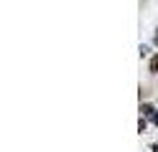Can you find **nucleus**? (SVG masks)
<instances>
[{
  "label": "nucleus",
  "instance_id": "3",
  "mask_svg": "<svg viewBox=\"0 0 158 152\" xmlns=\"http://www.w3.org/2000/svg\"><path fill=\"white\" fill-rule=\"evenodd\" d=\"M145 127H148V122H145V119H140V122H138V129H140V132H145Z\"/></svg>",
  "mask_w": 158,
  "mask_h": 152
},
{
  "label": "nucleus",
  "instance_id": "2",
  "mask_svg": "<svg viewBox=\"0 0 158 152\" xmlns=\"http://www.w3.org/2000/svg\"><path fill=\"white\" fill-rule=\"evenodd\" d=\"M151 74H158V53L151 58Z\"/></svg>",
  "mask_w": 158,
  "mask_h": 152
},
{
  "label": "nucleus",
  "instance_id": "1",
  "mask_svg": "<svg viewBox=\"0 0 158 152\" xmlns=\"http://www.w3.org/2000/svg\"><path fill=\"white\" fill-rule=\"evenodd\" d=\"M143 114H145V117H151V119L156 122V124H158V111H156L151 104H143Z\"/></svg>",
  "mask_w": 158,
  "mask_h": 152
}]
</instances>
